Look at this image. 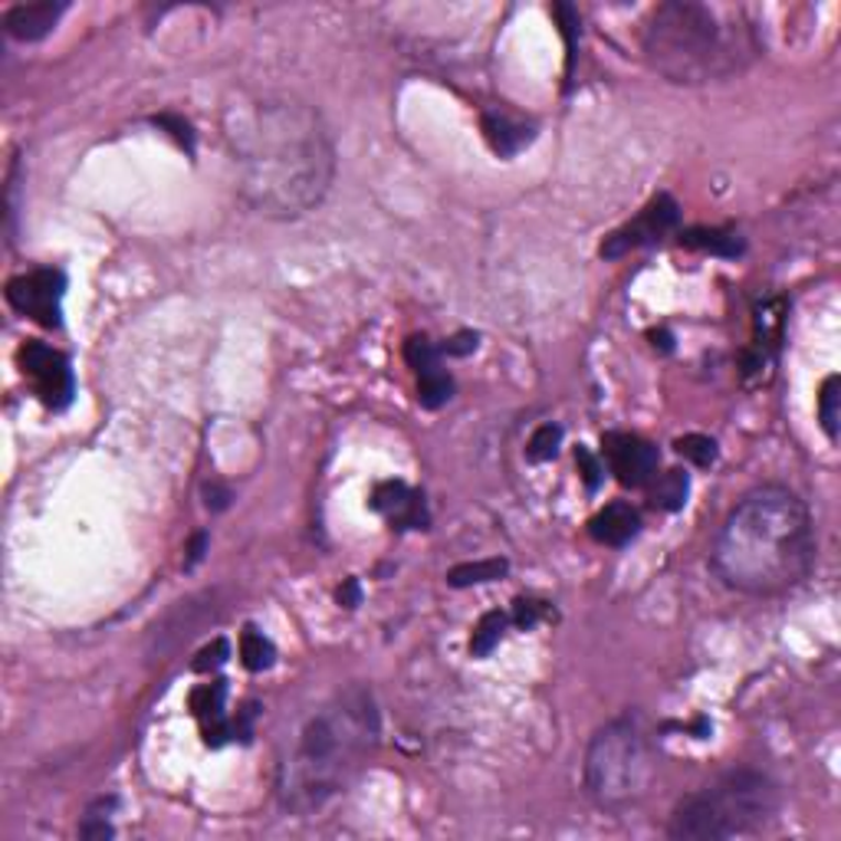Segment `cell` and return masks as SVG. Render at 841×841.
<instances>
[{
    "label": "cell",
    "instance_id": "1",
    "mask_svg": "<svg viewBox=\"0 0 841 841\" xmlns=\"http://www.w3.org/2000/svg\"><path fill=\"white\" fill-rule=\"evenodd\" d=\"M223 145L240 198L270 220L316 210L336 178V149L316 106L299 96L266 92L223 106Z\"/></svg>",
    "mask_w": 841,
    "mask_h": 841
},
{
    "label": "cell",
    "instance_id": "2",
    "mask_svg": "<svg viewBox=\"0 0 841 841\" xmlns=\"http://www.w3.org/2000/svg\"><path fill=\"white\" fill-rule=\"evenodd\" d=\"M816 526L802 496L783 483L750 490L713 539V572L733 592L769 599L796 589L816 566Z\"/></svg>",
    "mask_w": 841,
    "mask_h": 841
},
{
    "label": "cell",
    "instance_id": "3",
    "mask_svg": "<svg viewBox=\"0 0 841 841\" xmlns=\"http://www.w3.org/2000/svg\"><path fill=\"white\" fill-rule=\"evenodd\" d=\"M382 717L365 684H349L319 703L296 730L276 773L280 806L313 816L339 799L379 746Z\"/></svg>",
    "mask_w": 841,
    "mask_h": 841
},
{
    "label": "cell",
    "instance_id": "4",
    "mask_svg": "<svg viewBox=\"0 0 841 841\" xmlns=\"http://www.w3.org/2000/svg\"><path fill=\"white\" fill-rule=\"evenodd\" d=\"M641 53L667 83L703 86L743 73L756 56V36L736 10L667 0L647 17Z\"/></svg>",
    "mask_w": 841,
    "mask_h": 841
},
{
    "label": "cell",
    "instance_id": "5",
    "mask_svg": "<svg viewBox=\"0 0 841 841\" xmlns=\"http://www.w3.org/2000/svg\"><path fill=\"white\" fill-rule=\"evenodd\" d=\"M779 812V786L760 769H730L680 799L667 835L677 841H727L763 832Z\"/></svg>",
    "mask_w": 841,
    "mask_h": 841
},
{
    "label": "cell",
    "instance_id": "6",
    "mask_svg": "<svg viewBox=\"0 0 841 841\" xmlns=\"http://www.w3.org/2000/svg\"><path fill=\"white\" fill-rule=\"evenodd\" d=\"M582 776L592 802L612 812H622L647 796L657 776V750L641 713L629 710L592 736Z\"/></svg>",
    "mask_w": 841,
    "mask_h": 841
},
{
    "label": "cell",
    "instance_id": "7",
    "mask_svg": "<svg viewBox=\"0 0 841 841\" xmlns=\"http://www.w3.org/2000/svg\"><path fill=\"white\" fill-rule=\"evenodd\" d=\"M63 293H66L63 273L50 270V266H40V270H30V273L10 280L7 303L20 316L53 329V326H59V316H63Z\"/></svg>",
    "mask_w": 841,
    "mask_h": 841
},
{
    "label": "cell",
    "instance_id": "8",
    "mask_svg": "<svg viewBox=\"0 0 841 841\" xmlns=\"http://www.w3.org/2000/svg\"><path fill=\"white\" fill-rule=\"evenodd\" d=\"M20 369L50 408H66L73 402V372L56 349L43 342H26L20 349Z\"/></svg>",
    "mask_w": 841,
    "mask_h": 841
},
{
    "label": "cell",
    "instance_id": "9",
    "mask_svg": "<svg viewBox=\"0 0 841 841\" xmlns=\"http://www.w3.org/2000/svg\"><path fill=\"white\" fill-rule=\"evenodd\" d=\"M677 220H680L677 201H674L670 195H657L634 220H629L625 227H619L612 237H605L602 256L619 260V256H625V253L644 247V243H654V240H660L664 233H670V230L677 227Z\"/></svg>",
    "mask_w": 841,
    "mask_h": 841
},
{
    "label": "cell",
    "instance_id": "10",
    "mask_svg": "<svg viewBox=\"0 0 841 841\" xmlns=\"http://www.w3.org/2000/svg\"><path fill=\"white\" fill-rule=\"evenodd\" d=\"M605 457L612 473L625 483V487H644L654 480L657 473V447L647 444L637 434H625V430H612L605 434Z\"/></svg>",
    "mask_w": 841,
    "mask_h": 841
},
{
    "label": "cell",
    "instance_id": "11",
    "mask_svg": "<svg viewBox=\"0 0 841 841\" xmlns=\"http://www.w3.org/2000/svg\"><path fill=\"white\" fill-rule=\"evenodd\" d=\"M408 365L415 369L418 375V402L424 408H440L444 402H450V392H454V382L447 375V369H440V352L420 336V339H412L408 349Z\"/></svg>",
    "mask_w": 841,
    "mask_h": 841
},
{
    "label": "cell",
    "instance_id": "12",
    "mask_svg": "<svg viewBox=\"0 0 841 841\" xmlns=\"http://www.w3.org/2000/svg\"><path fill=\"white\" fill-rule=\"evenodd\" d=\"M63 13H66V3H50V0L46 3H20L3 17V26L13 40L36 43L59 23Z\"/></svg>",
    "mask_w": 841,
    "mask_h": 841
},
{
    "label": "cell",
    "instance_id": "13",
    "mask_svg": "<svg viewBox=\"0 0 841 841\" xmlns=\"http://www.w3.org/2000/svg\"><path fill=\"white\" fill-rule=\"evenodd\" d=\"M637 529H641V516H637V510H631L629 503H609L589 523L592 539L602 543V546H625L637 536Z\"/></svg>",
    "mask_w": 841,
    "mask_h": 841
},
{
    "label": "cell",
    "instance_id": "14",
    "mask_svg": "<svg viewBox=\"0 0 841 841\" xmlns=\"http://www.w3.org/2000/svg\"><path fill=\"white\" fill-rule=\"evenodd\" d=\"M375 510L389 513L398 526H412V529H420L427 523V513H424V500H420L415 490H408L405 483H382L375 490Z\"/></svg>",
    "mask_w": 841,
    "mask_h": 841
},
{
    "label": "cell",
    "instance_id": "15",
    "mask_svg": "<svg viewBox=\"0 0 841 841\" xmlns=\"http://www.w3.org/2000/svg\"><path fill=\"white\" fill-rule=\"evenodd\" d=\"M680 243L690 247V250L713 253V256H736V253H743L740 233H733V230H717V227H710V230H703V227L687 230V233L680 237Z\"/></svg>",
    "mask_w": 841,
    "mask_h": 841
},
{
    "label": "cell",
    "instance_id": "16",
    "mask_svg": "<svg viewBox=\"0 0 841 841\" xmlns=\"http://www.w3.org/2000/svg\"><path fill=\"white\" fill-rule=\"evenodd\" d=\"M483 132H487L490 145L500 155H516L529 142V129L526 125H516V122H510L506 116H496V112L483 116Z\"/></svg>",
    "mask_w": 841,
    "mask_h": 841
},
{
    "label": "cell",
    "instance_id": "17",
    "mask_svg": "<svg viewBox=\"0 0 841 841\" xmlns=\"http://www.w3.org/2000/svg\"><path fill=\"white\" fill-rule=\"evenodd\" d=\"M506 572V563L503 559H487V563H467V566H457L450 569L447 582L454 589H467V586H480V582H493Z\"/></svg>",
    "mask_w": 841,
    "mask_h": 841
},
{
    "label": "cell",
    "instance_id": "18",
    "mask_svg": "<svg viewBox=\"0 0 841 841\" xmlns=\"http://www.w3.org/2000/svg\"><path fill=\"white\" fill-rule=\"evenodd\" d=\"M240 657L250 670H266L273 664L276 651H273L270 637H263V631L247 629L240 634Z\"/></svg>",
    "mask_w": 841,
    "mask_h": 841
},
{
    "label": "cell",
    "instance_id": "19",
    "mask_svg": "<svg viewBox=\"0 0 841 841\" xmlns=\"http://www.w3.org/2000/svg\"><path fill=\"white\" fill-rule=\"evenodd\" d=\"M687 490H690L687 473L684 470H667L654 487V503L664 506V510H680L687 503Z\"/></svg>",
    "mask_w": 841,
    "mask_h": 841
},
{
    "label": "cell",
    "instance_id": "20",
    "mask_svg": "<svg viewBox=\"0 0 841 841\" xmlns=\"http://www.w3.org/2000/svg\"><path fill=\"white\" fill-rule=\"evenodd\" d=\"M503 629H506V615H500V612H487V615L480 619V625L473 629V637H470V651H473L477 657L490 654V651L496 647V641H500Z\"/></svg>",
    "mask_w": 841,
    "mask_h": 841
},
{
    "label": "cell",
    "instance_id": "21",
    "mask_svg": "<svg viewBox=\"0 0 841 841\" xmlns=\"http://www.w3.org/2000/svg\"><path fill=\"white\" fill-rule=\"evenodd\" d=\"M839 375H832V379H826V385H822V395H819V420H822V427H826V434L835 440L839 437Z\"/></svg>",
    "mask_w": 841,
    "mask_h": 841
},
{
    "label": "cell",
    "instance_id": "22",
    "mask_svg": "<svg viewBox=\"0 0 841 841\" xmlns=\"http://www.w3.org/2000/svg\"><path fill=\"white\" fill-rule=\"evenodd\" d=\"M677 450H680L687 460H693L697 467H710V463L717 460V444H713L710 437H703V434H687V437H680V440H677Z\"/></svg>",
    "mask_w": 841,
    "mask_h": 841
},
{
    "label": "cell",
    "instance_id": "23",
    "mask_svg": "<svg viewBox=\"0 0 841 841\" xmlns=\"http://www.w3.org/2000/svg\"><path fill=\"white\" fill-rule=\"evenodd\" d=\"M559 440H563V427H556V424H543V427L533 434L529 447H526L529 460H549V457H556Z\"/></svg>",
    "mask_w": 841,
    "mask_h": 841
},
{
    "label": "cell",
    "instance_id": "24",
    "mask_svg": "<svg viewBox=\"0 0 841 841\" xmlns=\"http://www.w3.org/2000/svg\"><path fill=\"white\" fill-rule=\"evenodd\" d=\"M579 463H582V473H586V483H589V490H596L599 487V460L589 454V450H579Z\"/></svg>",
    "mask_w": 841,
    "mask_h": 841
},
{
    "label": "cell",
    "instance_id": "25",
    "mask_svg": "<svg viewBox=\"0 0 841 841\" xmlns=\"http://www.w3.org/2000/svg\"><path fill=\"white\" fill-rule=\"evenodd\" d=\"M470 349H477V336H457L454 342H447L450 356H467Z\"/></svg>",
    "mask_w": 841,
    "mask_h": 841
},
{
    "label": "cell",
    "instance_id": "26",
    "mask_svg": "<svg viewBox=\"0 0 841 841\" xmlns=\"http://www.w3.org/2000/svg\"><path fill=\"white\" fill-rule=\"evenodd\" d=\"M536 615H539V609H536L533 602H520V605H516V622H520V625L529 629V625L536 622Z\"/></svg>",
    "mask_w": 841,
    "mask_h": 841
},
{
    "label": "cell",
    "instance_id": "27",
    "mask_svg": "<svg viewBox=\"0 0 841 841\" xmlns=\"http://www.w3.org/2000/svg\"><path fill=\"white\" fill-rule=\"evenodd\" d=\"M339 599L352 609V605L359 602V586H356V582H349V586H346V592H339Z\"/></svg>",
    "mask_w": 841,
    "mask_h": 841
},
{
    "label": "cell",
    "instance_id": "28",
    "mask_svg": "<svg viewBox=\"0 0 841 841\" xmlns=\"http://www.w3.org/2000/svg\"><path fill=\"white\" fill-rule=\"evenodd\" d=\"M205 543H208V539H205V536H198V539H195V546H192V559H188V566H195V563H198V559H201V556H205Z\"/></svg>",
    "mask_w": 841,
    "mask_h": 841
}]
</instances>
